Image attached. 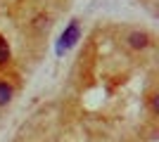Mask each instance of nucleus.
Here are the masks:
<instances>
[{
	"label": "nucleus",
	"mask_w": 159,
	"mask_h": 142,
	"mask_svg": "<svg viewBox=\"0 0 159 142\" xmlns=\"http://www.w3.org/2000/svg\"><path fill=\"white\" fill-rule=\"evenodd\" d=\"M76 41H79V26H76V21H71V26L66 28L64 33H62V38H60V52L64 47H71Z\"/></svg>",
	"instance_id": "f257e3e1"
},
{
	"label": "nucleus",
	"mask_w": 159,
	"mask_h": 142,
	"mask_svg": "<svg viewBox=\"0 0 159 142\" xmlns=\"http://www.w3.org/2000/svg\"><path fill=\"white\" fill-rule=\"evenodd\" d=\"M128 45L135 47V50H143V47L150 45V38H147V33H140V31H135V33L128 36Z\"/></svg>",
	"instance_id": "f03ea898"
},
{
	"label": "nucleus",
	"mask_w": 159,
	"mask_h": 142,
	"mask_svg": "<svg viewBox=\"0 0 159 142\" xmlns=\"http://www.w3.org/2000/svg\"><path fill=\"white\" fill-rule=\"evenodd\" d=\"M10 97H12V88H10L7 83L0 81V107H2V104H7V102H10Z\"/></svg>",
	"instance_id": "7ed1b4c3"
},
{
	"label": "nucleus",
	"mask_w": 159,
	"mask_h": 142,
	"mask_svg": "<svg viewBox=\"0 0 159 142\" xmlns=\"http://www.w3.org/2000/svg\"><path fill=\"white\" fill-rule=\"evenodd\" d=\"M7 59H10V47H7V43L0 38V64H5Z\"/></svg>",
	"instance_id": "20e7f679"
}]
</instances>
